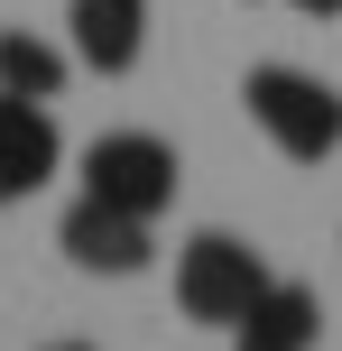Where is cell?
<instances>
[{"instance_id": "obj_9", "label": "cell", "mask_w": 342, "mask_h": 351, "mask_svg": "<svg viewBox=\"0 0 342 351\" xmlns=\"http://www.w3.org/2000/svg\"><path fill=\"white\" fill-rule=\"evenodd\" d=\"M287 10H306V19H342V0H287Z\"/></svg>"}, {"instance_id": "obj_10", "label": "cell", "mask_w": 342, "mask_h": 351, "mask_svg": "<svg viewBox=\"0 0 342 351\" xmlns=\"http://www.w3.org/2000/svg\"><path fill=\"white\" fill-rule=\"evenodd\" d=\"M47 351H93V342H47Z\"/></svg>"}, {"instance_id": "obj_2", "label": "cell", "mask_w": 342, "mask_h": 351, "mask_svg": "<svg viewBox=\"0 0 342 351\" xmlns=\"http://www.w3.org/2000/svg\"><path fill=\"white\" fill-rule=\"evenodd\" d=\"M259 287H269V259H259L241 231H195V241L176 250V305H185V324L232 333V324L259 305Z\"/></svg>"}, {"instance_id": "obj_7", "label": "cell", "mask_w": 342, "mask_h": 351, "mask_svg": "<svg viewBox=\"0 0 342 351\" xmlns=\"http://www.w3.org/2000/svg\"><path fill=\"white\" fill-rule=\"evenodd\" d=\"M315 342H324V305H315V287H296V278H269L259 305L232 324V351H315Z\"/></svg>"}, {"instance_id": "obj_8", "label": "cell", "mask_w": 342, "mask_h": 351, "mask_svg": "<svg viewBox=\"0 0 342 351\" xmlns=\"http://www.w3.org/2000/svg\"><path fill=\"white\" fill-rule=\"evenodd\" d=\"M65 74H74V47H56L37 28H0V93L10 102H56Z\"/></svg>"}, {"instance_id": "obj_5", "label": "cell", "mask_w": 342, "mask_h": 351, "mask_svg": "<svg viewBox=\"0 0 342 351\" xmlns=\"http://www.w3.org/2000/svg\"><path fill=\"white\" fill-rule=\"evenodd\" d=\"M56 167H65V130H56V111L0 93V213L28 204V194H47Z\"/></svg>"}, {"instance_id": "obj_1", "label": "cell", "mask_w": 342, "mask_h": 351, "mask_svg": "<svg viewBox=\"0 0 342 351\" xmlns=\"http://www.w3.org/2000/svg\"><path fill=\"white\" fill-rule=\"evenodd\" d=\"M241 111H250V130L287 167L342 158V84H324V74H306V65H250L241 74Z\"/></svg>"}, {"instance_id": "obj_4", "label": "cell", "mask_w": 342, "mask_h": 351, "mask_svg": "<svg viewBox=\"0 0 342 351\" xmlns=\"http://www.w3.org/2000/svg\"><path fill=\"white\" fill-rule=\"evenodd\" d=\"M56 250H65L84 278H139V268L158 259V222H148V213L102 204V194H74L65 222H56Z\"/></svg>"}, {"instance_id": "obj_6", "label": "cell", "mask_w": 342, "mask_h": 351, "mask_svg": "<svg viewBox=\"0 0 342 351\" xmlns=\"http://www.w3.org/2000/svg\"><path fill=\"white\" fill-rule=\"evenodd\" d=\"M65 28H74V65L84 74H130L148 56V0H74Z\"/></svg>"}, {"instance_id": "obj_3", "label": "cell", "mask_w": 342, "mask_h": 351, "mask_svg": "<svg viewBox=\"0 0 342 351\" xmlns=\"http://www.w3.org/2000/svg\"><path fill=\"white\" fill-rule=\"evenodd\" d=\"M176 185H185V158L158 130H102V139L84 148V194H102V204H121V213H148V222H158V213L176 204Z\"/></svg>"}]
</instances>
